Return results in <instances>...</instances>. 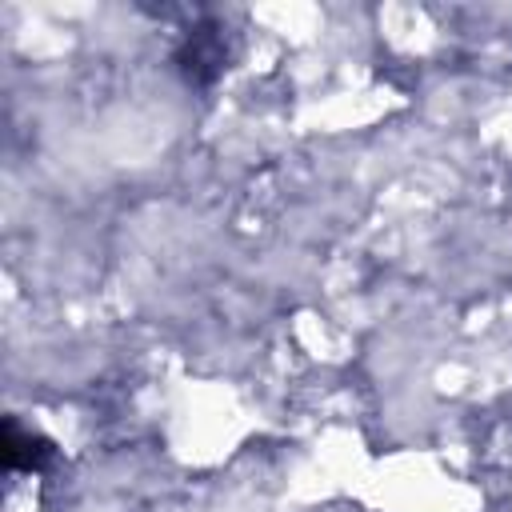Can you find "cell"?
Returning a JSON list of instances; mask_svg holds the SVG:
<instances>
[{"mask_svg": "<svg viewBox=\"0 0 512 512\" xmlns=\"http://www.w3.org/2000/svg\"><path fill=\"white\" fill-rule=\"evenodd\" d=\"M224 60H228V48H224L220 24H196V28H188V36L176 48V64H180L184 80L196 84V88H208L224 72Z\"/></svg>", "mask_w": 512, "mask_h": 512, "instance_id": "6da1fadb", "label": "cell"}, {"mask_svg": "<svg viewBox=\"0 0 512 512\" xmlns=\"http://www.w3.org/2000/svg\"><path fill=\"white\" fill-rule=\"evenodd\" d=\"M56 464V444L32 428H24L16 416L4 420V468L8 472H48Z\"/></svg>", "mask_w": 512, "mask_h": 512, "instance_id": "7a4b0ae2", "label": "cell"}]
</instances>
